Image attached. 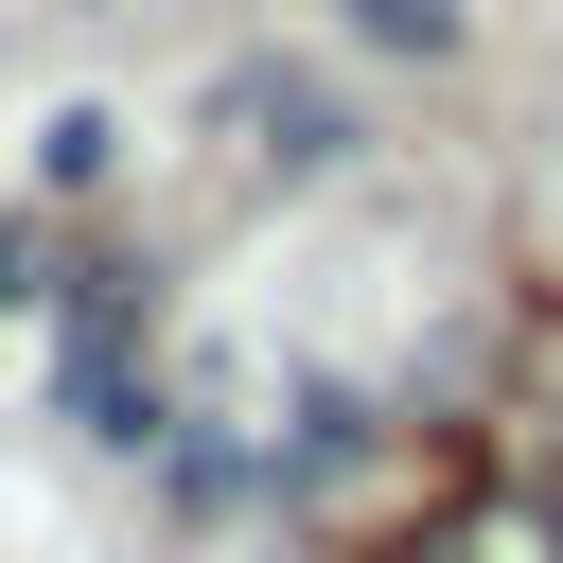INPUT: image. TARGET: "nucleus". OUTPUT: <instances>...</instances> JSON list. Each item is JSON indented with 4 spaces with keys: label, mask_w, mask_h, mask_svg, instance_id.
<instances>
[{
    "label": "nucleus",
    "mask_w": 563,
    "mask_h": 563,
    "mask_svg": "<svg viewBox=\"0 0 563 563\" xmlns=\"http://www.w3.org/2000/svg\"><path fill=\"white\" fill-rule=\"evenodd\" d=\"M229 123H246V158H282V176L334 158V106H317V88H229Z\"/></svg>",
    "instance_id": "obj_1"
},
{
    "label": "nucleus",
    "mask_w": 563,
    "mask_h": 563,
    "mask_svg": "<svg viewBox=\"0 0 563 563\" xmlns=\"http://www.w3.org/2000/svg\"><path fill=\"white\" fill-rule=\"evenodd\" d=\"M369 53H457V0H352Z\"/></svg>",
    "instance_id": "obj_2"
},
{
    "label": "nucleus",
    "mask_w": 563,
    "mask_h": 563,
    "mask_svg": "<svg viewBox=\"0 0 563 563\" xmlns=\"http://www.w3.org/2000/svg\"><path fill=\"white\" fill-rule=\"evenodd\" d=\"M545 510H563V440H545Z\"/></svg>",
    "instance_id": "obj_3"
}]
</instances>
